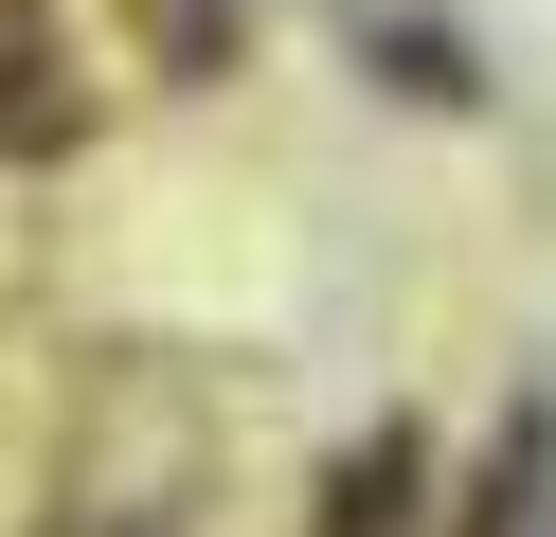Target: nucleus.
Segmentation results:
<instances>
[{"instance_id":"nucleus-1","label":"nucleus","mask_w":556,"mask_h":537,"mask_svg":"<svg viewBox=\"0 0 556 537\" xmlns=\"http://www.w3.org/2000/svg\"><path fill=\"white\" fill-rule=\"evenodd\" d=\"M37 72H54L37 36H0V143H37V126H54V90H37Z\"/></svg>"}]
</instances>
